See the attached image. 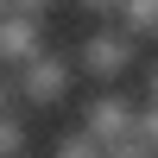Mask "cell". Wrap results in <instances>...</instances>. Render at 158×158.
Here are the masks:
<instances>
[{"mask_svg": "<svg viewBox=\"0 0 158 158\" xmlns=\"http://www.w3.org/2000/svg\"><path fill=\"white\" fill-rule=\"evenodd\" d=\"M70 51H76V63H82V82H127V76H139V63L152 57L146 38L127 32L120 19H101L95 32H82Z\"/></svg>", "mask_w": 158, "mask_h": 158, "instance_id": "cell-1", "label": "cell"}, {"mask_svg": "<svg viewBox=\"0 0 158 158\" xmlns=\"http://www.w3.org/2000/svg\"><path fill=\"white\" fill-rule=\"evenodd\" d=\"M76 82H82V63H76L70 44H44L38 57H25L19 70H13L6 95L25 101V108H63V101L76 95Z\"/></svg>", "mask_w": 158, "mask_h": 158, "instance_id": "cell-2", "label": "cell"}, {"mask_svg": "<svg viewBox=\"0 0 158 158\" xmlns=\"http://www.w3.org/2000/svg\"><path fill=\"white\" fill-rule=\"evenodd\" d=\"M51 38H44V19L38 13H13L6 6V38H0V51H6V70H19L25 57H38Z\"/></svg>", "mask_w": 158, "mask_h": 158, "instance_id": "cell-3", "label": "cell"}, {"mask_svg": "<svg viewBox=\"0 0 158 158\" xmlns=\"http://www.w3.org/2000/svg\"><path fill=\"white\" fill-rule=\"evenodd\" d=\"M114 19L152 44V38H158V0H120V6H114Z\"/></svg>", "mask_w": 158, "mask_h": 158, "instance_id": "cell-4", "label": "cell"}, {"mask_svg": "<svg viewBox=\"0 0 158 158\" xmlns=\"http://www.w3.org/2000/svg\"><path fill=\"white\" fill-rule=\"evenodd\" d=\"M139 95H146V101H158V51L139 63Z\"/></svg>", "mask_w": 158, "mask_h": 158, "instance_id": "cell-5", "label": "cell"}, {"mask_svg": "<svg viewBox=\"0 0 158 158\" xmlns=\"http://www.w3.org/2000/svg\"><path fill=\"white\" fill-rule=\"evenodd\" d=\"M76 13H82V19H114V6H120V0H70Z\"/></svg>", "mask_w": 158, "mask_h": 158, "instance_id": "cell-6", "label": "cell"}, {"mask_svg": "<svg viewBox=\"0 0 158 158\" xmlns=\"http://www.w3.org/2000/svg\"><path fill=\"white\" fill-rule=\"evenodd\" d=\"M6 6H13V13H38V19H44V13L57 6V0H6Z\"/></svg>", "mask_w": 158, "mask_h": 158, "instance_id": "cell-7", "label": "cell"}]
</instances>
